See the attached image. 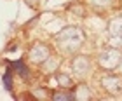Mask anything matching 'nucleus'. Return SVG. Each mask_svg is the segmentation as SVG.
Wrapping results in <instances>:
<instances>
[{"mask_svg": "<svg viewBox=\"0 0 122 101\" xmlns=\"http://www.w3.org/2000/svg\"><path fill=\"white\" fill-rule=\"evenodd\" d=\"M12 66L18 70V73L21 77H28V70H26V66H25L23 61H16V63H12Z\"/></svg>", "mask_w": 122, "mask_h": 101, "instance_id": "1", "label": "nucleus"}, {"mask_svg": "<svg viewBox=\"0 0 122 101\" xmlns=\"http://www.w3.org/2000/svg\"><path fill=\"white\" fill-rule=\"evenodd\" d=\"M4 84H5V89H12V82H10V73L7 71V73H5V77H4Z\"/></svg>", "mask_w": 122, "mask_h": 101, "instance_id": "2", "label": "nucleus"}, {"mask_svg": "<svg viewBox=\"0 0 122 101\" xmlns=\"http://www.w3.org/2000/svg\"><path fill=\"white\" fill-rule=\"evenodd\" d=\"M73 96H70V94H65V92H61V94H56L54 96V99H71Z\"/></svg>", "mask_w": 122, "mask_h": 101, "instance_id": "3", "label": "nucleus"}]
</instances>
